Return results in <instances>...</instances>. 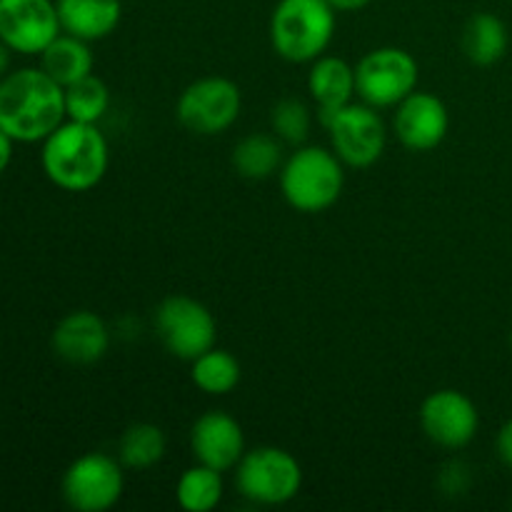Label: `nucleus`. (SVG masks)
I'll list each match as a JSON object with an SVG mask.
<instances>
[{
	"instance_id": "393cba45",
	"label": "nucleus",
	"mask_w": 512,
	"mask_h": 512,
	"mask_svg": "<svg viewBox=\"0 0 512 512\" xmlns=\"http://www.w3.org/2000/svg\"><path fill=\"white\" fill-rule=\"evenodd\" d=\"M270 125H273V133L278 135L283 143L303 145L310 135L313 118H310V108L303 100L285 98L280 100L273 108V113H270Z\"/></svg>"
},
{
	"instance_id": "0eeeda50",
	"label": "nucleus",
	"mask_w": 512,
	"mask_h": 512,
	"mask_svg": "<svg viewBox=\"0 0 512 512\" xmlns=\"http://www.w3.org/2000/svg\"><path fill=\"white\" fill-rule=\"evenodd\" d=\"M418 88V63L403 48H375L355 65V90L373 108L400 105Z\"/></svg>"
},
{
	"instance_id": "423d86ee",
	"label": "nucleus",
	"mask_w": 512,
	"mask_h": 512,
	"mask_svg": "<svg viewBox=\"0 0 512 512\" xmlns=\"http://www.w3.org/2000/svg\"><path fill=\"white\" fill-rule=\"evenodd\" d=\"M235 485L250 503L285 505L303 488V468L288 450L263 445L243 455Z\"/></svg>"
},
{
	"instance_id": "412c9836",
	"label": "nucleus",
	"mask_w": 512,
	"mask_h": 512,
	"mask_svg": "<svg viewBox=\"0 0 512 512\" xmlns=\"http://www.w3.org/2000/svg\"><path fill=\"white\" fill-rule=\"evenodd\" d=\"M168 440L165 433L153 423H135L123 433L118 443L120 465L130 470L153 468L163 460Z\"/></svg>"
},
{
	"instance_id": "7ed1b4c3",
	"label": "nucleus",
	"mask_w": 512,
	"mask_h": 512,
	"mask_svg": "<svg viewBox=\"0 0 512 512\" xmlns=\"http://www.w3.org/2000/svg\"><path fill=\"white\" fill-rule=\"evenodd\" d=\"M335 33V8L328 0H280L270 18V43L290 63H313Z\"/></svg>"
},
{
	"instance_id": "aec40b11",
	"label": "nucleus",
	"mask_w": 512,
	"mask_h": 512,
	"mask_svg": "<svg viewBox=\"0 0 512 512\" xmlns=\"http://www.w3.org/2000/svg\"><path fill=\"white\" fill-rule=\"evenodd\" d=\"M233 168L248 180H268L283 168V145L278 135L253 133L233 148Z\"/></svg>"
},
{
	"instance_id": "dca6fc26",
	"label": "nucleus",
	"mask_w": 512,
	"mask_h": 512,
	"mask_svg": "<svg viewBox=\"0 0 512 512\" xmlns=\"http://www.w3.org/2000/svg\"><path fill=\"white\" fill-rule=\"evenodd\" d=\"M63 33L83 38L88 43L103 40L113 33L123 18L120 0H55Z\"/></svg>"
},
{
	"instance_id": "6e6552de",
	"label": "nucleus",
	"mask_w": 512,
	"mask_h": 512,
	"mask_svg": "<svg viewBox=\"0 0 512 512\" xmlns=\"http://www.w3.org/2000/svg\"><path fill=\"white\" fill-rule=\"evenodd\" d=\"M155 328L168 353L188 363L215 348L218 335L213 313L188 295L165 298L155 310Z\"/></svg>"
},
{
	"instance_id": "6ab92c4d",
	"label": "nucleus",
	"mask_w": 512,
	"mask_h": 512,
	"mask_svg": "<svg viewBox=\"0 0 512 512\" xmlns=\"http://www.w3.org/2000/svg\"><path fill=\"white\" fill-rule=\"evenodd\" d=\"M508 28L495 13H475L463 30V50L470 63L495 65L508 53Z\"/></svg>"
},
{
	"instance_id": "ddd939ff",
	"label": "nucleus",
	"mask_w": 512,
	"mask_h": 512,
	"mask_svg": "<svg viewBox=\"0 0 512 512\" xmlns=\"http://www.w3.org/2000/svg\"><path fill=\"white\" fill-rule=\"evenodd\" d=\"M190 450L200 465L220 470H233L245 455V433L233 415L223 410H210L195 420L190 430Z\"/></svg>"
},
{
	"instance_id": "5701e85b",
	"label": "nucleus",
	"mask_w": 512,
	"mask_h": 512,
	"mask_svg": "<svg viewBox=\"0 0 512 512\" xmlns=\"http://www.w3.org/2000/svg\"><path fill=\"white\" fill-rule=\"evenodd\" d=\"M178 505L188 512H210L223 500V478L220 470L208 468V465H195L185 470L178 480Z\"/></svg>"
},
{
	"instance_id": "bb28decb",
	"label": "nucleus",
	"mask_w": 512,
	"mask_h": 512,
	"mask_svg": "<svg viewBox=\"0 0 512 512\" xmlns=\"http://www.w3.org/2000/svg\"><path fill=\"white\" fill-rule=\"evenodd\" d=\"M13 145L15 140L10 138L5 130H0V175L5 173V168H8L10 160H13Z\"/></svg>"
},
{
	"instance_id": "9b49d317",
	"label": "nucleus",
	"mask_w": 512,
	"mask_h": 512,
	"mask_svg": "<svg viewBox=\"0 0 512 512\" xmlns=\"http://www.w3.org/2000/svg\"><path fill=\"white\" fill-rule=\"evenodd\" d=\"M60 30L55 0H0V40L13 53L40 55Z\"/></svg>"
},
{
	"instance_id": "f257e3e1",
	"label": "nucleus",
	"mask_w": 512,
	"mask_h": 512,
	"mask_svg": "<svg viewBox=\"0 0 512 512\" xmlns=\"http://www.w3.org/2000/svg\"><path fill=\"white\" fill-rule=\"evenodd\" d=\"M65 118V88L43 68H20L0 80V130L15 143H43Z\"/></svg>"
},
{
	"instance_id": "a878e982",
	"label": "nucleus",
	"mask_w": 512,
	"mask_h": 512,
	"mask_svg": "<svg viewBox=\"0 0 512 512\" xmlns=\"http://www.w3.org/2000/svg\"><path fill=\"white\" fill-rule=\"evenodd\" d=\"M495 450H498V458L512 470V418L500 428L498 440H495Z\"/></svg>"
},
{
	"instance_id": "f3484780",
	"label": "nucleus",
	"mask_w": 512,
	"mask_h": 512,
	"mask_svg": "<svg viewBox=\"0 0 512 512\" xmlns=\"http://www.w3.org/2000/svg\"><path fill=\"white\" fill-rule=\"evenodd\" d=\"M308 90L318 103L320 113L343 108V105L353 103V95L358 93L355 68H350L343 58H335V55H320L310 68Z\"/></svg>"
},
{
	"instance_id": "c85d7f7f",
	"label": "nucleus",
	"mask_w": 512,
	"mask_h": 512,
	"mask_svg": "<svg viewBox=\"0 0 512 512\" xmlns=\"http://www.w3.org/2000/svg\"><path fill=\"white\" fill-rule=\"evenodd\" d=\"M10 53H13V50H10L8 45H5L3 40H0V80H3L5 75H8V68H10Z\"/></svg>"
},
{
	"instance_id": "f03ea898",
	"label": "nucleus",
	"mask_w": 512,
	"mask_h": 512,
	"mask_svg": "<svg viewBox=\"0 0 512 512\" xmlns=\"http://www.w3.org/2000/svg\"><path fill=\"white\" fill-rule=\"evenodd\" d=\"M40 163L50 183L68 193H85L108 173V140L95 123L65 120L43 140Z\"/></svg>"
},
{
	"instance_id": "4be33fe9",
	"label": "nucleus",
	"mask_w": 512,
	"mask_h": 512,
	"mask_svg": "<svg viewBox=\"0 0 512 512\" xmlns=\"http://www.w3.org/2000/svg\"><path fill=\"white\" fill-rule=\"evenodd\" d=\"M190 378L198 385L203 393L208 395H228L230 390L238 388L240 383V363L238 358L228 353V350L210 348L200 358L193 360L190 368Z\"/></svg>"
},
{
	"instance_id": "39448f33",
	"label": "nucleus",
	"mask_w": 512,
	"mask_h": 512,
	"mask_svg": "<svg viewBox=\"0 0 512 512\" xmlns=\"http://www.w3.org/2000/svg\"><path fill=\"white\" fill-rule=\"evenodd\" d=\"M320 120L328 128L333 153L343 165L370 168L383 158L388 130L378 115V108L368 103H348L343 108L320 113Z\"/></svg>"
},
{
	"instance_id": "f8f14e48",
	"label": "nucleus",
	"mask_w": 512,
	"mask_h": 512,
	"mask_svg": "<svg viewBox=\"0 0 512 512\" xmlns=\"http://www.w3.org/2000/svg\"><path fill=\"white\" fill-rule=\"evenodd\" d=\"M420 425L435 445L460 450L478 435L480 413L468 395L458 390H438L425 398L420 408Z\"/></svg>"
},
{
	"instance_id": "b1692460",
	"label": "nucleus",
	"mask_w": 512,
	"mask_h": 512,
	"mask_svg": "<svg viewBox=\"0 0 512 512\" xmlns=\"http://www.w3.org/2000/svg\"><path fill=\"white\" fill-rule=\"evenodd\" d=\"M110 105V90L98 75H85L78 83L65 88V113L68 120L78 123H98Z\"/></svg>"
},
{
	"instance_id": "c756f323",
	"label": "nucleus",
	"mask_w": 512,
	"mask_h": 512,
	"mask_svg": "<svg viewBox=\"0 0 512 512\" xmlns=\"http://www.w3.org/2000/svg\"><path fill=\"white\" fill-rule=\"evenodd\" d=\"M510 348H512V333H510Z\"/></svg>"
},
{
	"instance_id": "20e7f679",
	"label": "nucleus",
	"mask_w": 512,
	"mask_h": 512,
	"mask_svg": "<svg viewBox=\"0 0 512 512\" xmlns=\"http://www.w3.org/2000/svg\"><path fill=\"white\" fill-rule=\"evenodd\" d=\"M343 163L333 150L305 145L280 168V188L290 208L300 213H323L343 193Z\"/></svg>"
},
{
	"instance_id": "cd10ccee",
	"label": "nucleus",
	"mask_w": 512,
	"mask_h": 512,
	"mask_svg": "<svg viewBox=\"0 0 512 512\" xmlns=\"http://www.w3.org/2000/svg\"><path fill=\"white\" fill-rule=\"evenodd\" d=\"M335 10H343V13H350V10H360L370 3V0H328Z\"/></svg>"
},
{
	"instance_id": "9d476101",
	"label": "nucleus",
	"mask_w": 512,
	"mask_h": 512,
	"mask_svg": "<svg viewBox=\"0 0 512 512\" xmlns=\"http://www.w3.org/2000/svg\"><path fill=\"white\" fill-rule=\"evenodd\" d=\"M125 488L123 468L118 460L103 453H88L73 460L63 475L65 503L78 512L110 510Z\"/></svg>"
},
{
	"instance_id": "a211bd4d",
	"label": "nucleus",
	"mask_w": 512,
	"mask_h": 512,
	"mask_svg": "<svg viewBox=\"0 0 512 512\" xmlns=\"http://www.w3.org/2000/svg\"><path fill=\"white\" fill-rule=\"evenodd\" d=\"M93 50L88 40L75 38L70 33H60L48 48L40 53V68L60 83L63 88L78 83L85 75L93 73Z\"/></svg>"
},
{
	"instance_id": "2eb2a0df",
	"label": "nucleus",
	"mask_w": 512,
	"mask_h": 512,
	"mask_svg": "<svg viewBox=\"0 0 512 512\" xmlns=\"http://www.w3.org/2000/svg\"><path fill=\"white\" fill-rule=\"evenodd\" d=\"M53 353L70 365H93L105 358L110 348V333L103 318L90 310L68 313L53 330Z\"/></svg>"
},
{
	"instance_id": "1a4fd4ad",
	"label": "nucleus",
	"mask_w": 512,
	"mask_h": 512,
	"mask_svg": "<svg viewBox=\"0 0 512 512\" xmlns=\"http://www.w3.org/2000/svg\"><path fill=\"white\" fill-rule=\"evenodd\" d=\"M240 108H243V95L238 85L220 75H208L183 90L175 105V115L190 133L218 135L238 120Z\"/></svg>"
},
{
	"instance_id": "4468645a",
	"label": "nucleus",
	"mask_w": 512,
	"mask_h": 512,
	"mask_svg": "<svg viewBox=\"0 0 512 512\" xmlns=\"http://www.w3.org/2000/svg\"><path fill=\"white\" fill-rule=\"evenodd\" d=\"M395 133L408 150L428 153L438 148L450 128V115L443 100L433 93H410L395 113Z\"/></svg>"
}]
</instances>
